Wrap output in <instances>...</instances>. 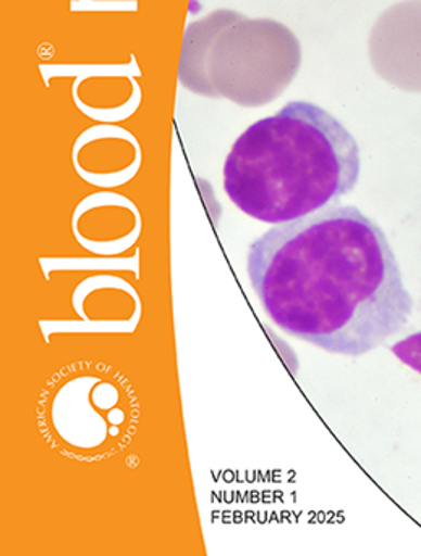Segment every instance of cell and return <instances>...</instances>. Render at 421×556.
Masks as SVG:
<instances>
[{"instance_id":"1","label":"cell","mask_w":421,"mask_h":556,"mask_svg":"<svg viewBox=\"0 0 421 556\" xmlns=\"http://www.w3.org/2000/svg\"><path fill=\"white\" fill-rule=\"evenodd\" d=\"M250 282L269 320L331 354H368L412 315L393 247L357 206H326L253 240Z\"/></svg>"},{"instance_id":"2","label":"cell","mask_w":421,"mask_h":556,"mask_svg":"<svg viewBox=\"0 0 421 556\" xmlns=\"http://www.w3.org/2000/svg\"><path fill=\"white\" fill-rule=\"evenodd\" d=\"M360 148L334 115L292 101L250 125L224 164V192L250 218L284 224L314 215L350 193Z\"/></svg>"},{"instance_id":"3","label":"cell","mask_w":421,"mask_h":556,"mask_svg":"<svg viewBox=\"0 0 421 556\" xmlns=\"http://www.w3.org/2000/svg\"><path fill=\"white\" fill-rule=\"evenodd\" d=\"M297 36L271 18H246L220 29L205 61V98H226L242 108L272 103L297 77Z\"/></svg>"},{"instance_id":"4","label":"cell","mask_w":421,"mask_h":556,"mask_svg":"<svg viewBox=\"0 0 421 556\" xmlns=\"http://www.w3.org/2000/svg\"><path fill=\"white\" fill-rule=\"evenodd\" d=\"M370 59L387 84L421 93V0L387 9L370 35Z\"/></svg>"},{"instance_id":"5","label":"cell","mask_w":421,"mask_h":556,"mask_svg":"<svg viewBox=\"0 0 421 556\" xmlns=\"http://www.w3.org/2000/svg\"><path fill=\"white\" fill-rule=\"evenodd\" d=\"M240 16L242 13L235 10L220 9L187 26L179 64V80L187 90L199 97L205 94V61L210 45L220 29Z\"/></svg>"},{"instance_id":"6","label":"cell","mask_w":421,"mask_h":556,"mask_svg":"<svg viewBox=\"0 0 421 556\" xmlns=\"http://www.w3.org/2000/svg\"><path fill=\"white\" fill-rule=\"evenodd\" d=\"M393 354L407 367L413 368L421 375V331L407 336L403 341L396 342L391 348Z\"/></svg>"}]
</instances>
